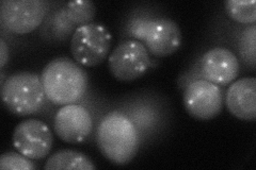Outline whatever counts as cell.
Wrapping results in <instances>:
<instances>
[{
	"label": "cell",
	"instance_id": "obj_1",
	"mask_svg": "<svg viewBox=\"0 0 256 170\" xmlns=\"http://www.w3.org/2000/svg\"><path fill=\"white\" fill-rule=\"evenodd\" d=\"M96 144L102 155L116 165H125L136 157L138 131L123 113L111 112L104 117L96 131Z\"/></svg>",
	"mask_w": 256,
	"mask_h": 170
},
{
	"label": "cell",
	"instance_id": "obj_2",
	"mask_svg": "<svg viewBox=\"0 0 256 170\" xmlns=\"http://www.w3.org/2000/svg\"><path fill=\"white\" fill-rule=\"evenodd\" d=\"M41 78L47 99L62 107L79 101L88 88L86 70L68 58L50 61L43 69Z\"/></svg>",
	"mask_w": 256,
	"mask_h": 170
},
{
	"label": "cell",
	"instance_id": "obj_3",
	"mask_svg": "<svg viewBox=\"0 0 256 170\" xmlns=\"http://www.w3.org/2000/svg\"><path fill=\"white\" fill-rule=\"evenodd\" d=\"M2 97L6 108L18 116L38 113L47 98L42 78L30 71L15 72L8 78L2 87Z\"/></svg>",
	"mask_w": 256,
	"mask_h": 170
},
{
	"label": "cell",
	"instance_id": "obj_4",
	"mask_svg": "<svg viewBox=\"0 0 256 170\" xmlns=\"http://www.w3.org/2000/svg\"><path fill=\"white\" fill-rule=\"evenodd\" d=\"M112 35L98 22L79 26L70 39V52L74 60L84 67L98 66L110 51Z\"/></svg>",
	"mask_w": 256,
	"mask_h": 170
},
{
	"label": "cell",
	"instance_id": "obj_5",
	"mask_svg": "<svg viewBox=\"0 0 256 170\" xmlns=\"http://www.w3.org/2000/svg\"><path fill=\"white\" fill-rule=\"evenodd\" d=\"M111 75L122 82L140 79L150 66L148 48L137 39H127L112 50L108 60Z\"/></svg>",
	"mask_w": 256,
	"mask_h": 170
},
{
	"label": "cell",
	"instance_id": "obj_6",
	"mask_svg": "<svg viewBox=\"0 0 256 170\" xmlns=\"http://www.w3.org/2000/svg\"><path fill=\"white\" fill-rule=\"evenodd\" d=\"M48 2L43 0H4L0 4V21L15 34L36 30L48 13Z\"/></svg>",
	"mask_w": 256,
	"mask_h": 170
},
{
	"label": "cell",
	"instance_id": "obj_7",
	"mask_svg": "<svg viewBox=\"0 0 256 170\" xmlns=\"http://www.w3.org/2000/svg\"><path fill=\"white\" fill-rule=\"evenodd\" d=\"M223 102L220 86L205 79L191 82L184 93V105L188 114L198 120H210L218 116Z\"/></svg>",
	"mask_w": 256,
	"mask_h": 170
},
{
	"label": "cell",
	"instance_id": "obj_8",
	"mask_svg": "<svg viewBox=\"0 0 256 170\" xmlns=\"http://www.w3.org/2000/svg\"><path fill=\"white\" fill-rule=\"evenodd\" d=\"M12 142L14 148L31 160H42L50 155L54 137L50 129L38 119H26L16 126Z\"/></svg>",
	"mask_w": 256,
	"mask_h": 170
},
{
	"label": "cell",
	"instance_id": "obj_9",
	"mask_svg": "<svg viewBox=\"0 0 256 170\" xmlns=\"http://www.w3.org/2000/svg\"><path fill=\"white\" fill-rule=\"evenodd\" d=\"M54 132L68 144L84 142L93 130V119L82 105L66 104L57 112L54 120Z\"/></svg>",
	"mask_w": 256,
	"mask_h": 170
},
{
	"label": "cell",
	"instance_id": "obj_10",
	"mask_svg": "<svg viewBox=\"0 0 256 170\" xmlns=\"http://www.w3.org/2000/svg\"><path fill=\"white\" fill-rule=\"evenodd\" d=\"M201 71L205 80L217 85L234 82L239 72L237 56L223 47H216L204 53L201 59Z\"/></svg>",
	"mask_w": 256,
	"mask_h": 170
},
{
	"label": "cell",
	"instance_id": "obj_11",
	"mask_svg": "<svg viewBox=\"0 0 256 170\" xmlns=\"http://www.w3.org/2000/svg\"><path fill=\"white\" fill-rule=\"evenodd\" d=\"M182 39V31L178 23L169 18H159L150 20L144 43L152 54L164 58L180 49Z\"/></svg>",
	"mask_w": 256,
	"mask_h": 170
},
{
	"label": "cell",
	"instance_id": "obj_12",
	"mask_svg": "<svg viewBox=\"0 0 256 170\" xmlns=\"http://www.w3.org/2000/svg\"><path fill=\"white\" fill-rule=\"evenodd\" d=\"M226 103L230 114L244 121L256 119V79L242 78L230 83Z\"/></svg>",
	"mask_w": 256,
	"mask_h": 170
},
{
	"label": "cell",
	"instance_id": "obj_13",
	"mask_svg": "<svg viewBox=\"0 0 256 170\" xmlns=\"http://www.w3.org/2000/svg\"><path fill=\"white\" fill-rule=\"evenodd\" d=\"M95 168L96 166L89 157L72 149H63L54 153L44 166L46 170H93Z\"/></svg>",
	"mask_w": 256,
	"mask_h": 170
},
{
	"label": "cell",
	"instance_id": "obj_14",
	"mask_svg": "<svg viewBox=\"0 0 256 170\" xmlns=\"http://www.w3.org/2000/svg\"><path fill=\"white\" fill-rule=\"evenodd\" d=\"M224 7L230 17L240 23H251L256 21L255 0H226Z\"/></svg>",
	"mask_w": 256,
	"mask_h": 170
},
{
	"label": "cell",
	"instance_id": "obj_15",
	"mask_svg": "<svg viewBox=\"0 0 256 170\" xmlns=\"http://www.w3.org/2000/svg\"><path fill=\"white\" fill-rule=\"evenodd\" d=\"M66 17L77 25H86L94 18L95 5L89 0H76L66 5Z\"/></svg>",
	"mask_w": 256,
	"mask_h": 170
},
{
	"label": "cell",
	"instance_id": "obj_16",
	"mask_svg": "<svg viewBox=\"0 0 256 170\" xmlns=\"http://www.w3.org/2000/svg\"><path fill=\"white\" fill-rule=\"evenodd\" d=\"M36 168L31 159L20 152H6L0 157V169L4 170H34Z\"/></svg>",
	"mask_w": 256,
	"mask_h": 170
},
{
	"label": "cell",
	"instance_id": "obj_17",
	"mask_svg": "<svg viewBox=\"0 0 256 170\" xmlns=\"http://www.w3.org/2000/svg\"><path fill=\"white\" fill-rule=\"evenodd\" d=\"M240 48L244 59L255 65V26L246 28L240 39Z\"/></svg>",
	"mask_w": 256,
	"mask_h": 170
},
{
	"label": "cell",
	"instance_id": "obj_18",
	"mask_svg": "<svg viewBox=\"0 0 256 170\" xmlns=\"http://www.w3.org/2000/svg\"><path fill=\"white\" fill-rule=\"evenodd\" d=\"M150 20H144V19L136 21L134 23V26L132 27V35L134 38L144 40V38H146V35L148 26H150Z\"/></svg>",
	"mask_w": 256,
	"mask_h": 170
},
{
	"label": "cell",
	"instance_id": "obj_19",
	"mask_svg": "<svg viewBox=\"0 0 256 170\" xmlns=\"http://www.w3.org/2000/svg\"><path fill=\"white\" fill-rule=\"evenodd\" d=\"M9 60V48H8L4 40L0 39V67H4Z\"/></svg>",
	"mask_w": 256,
	"mask_h": 170
}]
</instances>
